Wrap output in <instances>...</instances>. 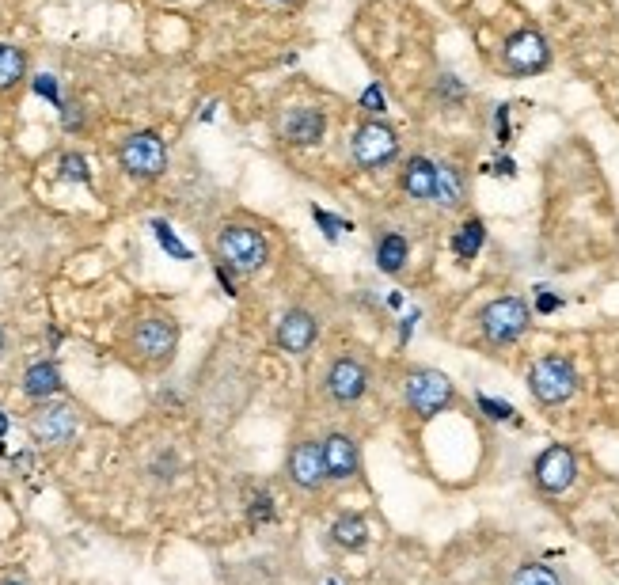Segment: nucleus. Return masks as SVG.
<instances>
[{"label": "nucleus", "instance_id": "b1692460", "mask_svg": "<svg viewBox=\"0 0 619 585\" xmlns=\"http://www.w3.org/2000/svg\"><path fill=\"white\" fill-rule=\"evenodd\" d=\"M57 168H61V179H69V183H84V187L92 183V171H88V160H84L80 152H65Z\"/></svg>", "mask_w": 619, "mask_h": 585}, {"label": "nucleus", "instance_id": "cd10ccee", "mask_svg": "<svg viewBox=\"0 0 619 585\" xmlns=\"http://www.w3.org/2000/svg\"><path fill=\"white\" fill-rule=\"evenodd\" d=\"M312 217H316V225L323 228V232H327V240H338V232H342V221H338V217H331V213H327V209H312Z\"/></svg>", "mask_w": 619, "mask_h": 585}, {"label": "nucleus", "instance_id": "393cba45", "mask_svg": "<svg viewBox=\"0 0 619 585\" xmlns=\"http://www.w3.org/2000/svg\"><path fill=\"white\" fill-rule=\"evenodd\" d=\"M437 95H441L445 103H464V99H468V88L460 84V76L441 73L437 76Z\"/></svg>", "mask_w": 619, "mask_h": 585}, {"label": "nucleus", "instance_id": "f8f14e48", "mask_svg": "<svg viewBox=\"0 0 619 585\" xmlns=\"http://www.w3.org/2000/svg\"><path fill=\"white\" fill-rule=\"evenodd\" d=\"M532 475H536V487L547 494H563L574 479H578V456L570 445H547L544 453L536 456L532 464Z\"/></svg>", "mask_w": 619, "mask_h": 585}, {"label": "nucleus", "instance_id": "c9c22d12", "mask_svg": "<svg viewBox=\"0 0 619 585\" xmlns=\"http://www.w3.org/2000/svg\"><path fill=\"white\" fill-rule=\"evenodd\" d=\"M270 4H297V0H270Z\"/></svg>", "mask_w": 619, "mask_h": 585}, {"label": "nucleus", "instance_id": "6ab92c4d", "mask_svg": "<svg viewBox=\"0 0 619 585\" xmlns=\"http://www.w3.org/2000/svg\"><path fill=\"white\" fill-rule=\"evenodd\" d=\"M331 540L342 551H365L369 548V525L361 513H342L335 525H331Z\"/></svg>", "mask_w": 619, "mask_h": 585}, {"label": "nucleus", "instance_id": "f03ea898", "mask_svg": "<svg viewBox=\"0 0 619 585\" xmlns=\"http://www.w3.org/2000/svg\"><path fill=\"white\" fill-rule=\"evenodd\" d=\"M130 358L145 369H164L171 365L175 350H179V323L171 316H145V320L133 323L130 339Z\"/></svg>", "mask_w": 619, "mask_h": 585}, {"label": "nucleus", "instance_id": "4468645a", "mask_svg": "<svg viewBox=\"0 0 619 585\" xmlns=\"http://www.w3.org/2000/svg\"><path fill=\"white\" fill-rule=\"evenodd\" d=\"M274 335H278V346H282L285 354H308L319 335V323L308 308H289L282 320H278Z\"/></svg>", "mask_w": 619, "mask_h": 585}, {"label": "nucleus", "instance_id": "4be33fe9", "mask_svg": "<svg viewBox=\"0 0 619 585\" xmlns=\"http://www.w3.org/2000/svg\"><path fill=\"white\" fill-rule=\"evenodd\" d=\"M23 76H27V50L0 42V92H12Z\"/></svg>", "mask_w": 619, "mask_h": 585}, {"label": "nucleus", "instance_id": "7ed1b4c3", "mask_svg": "<svg viewBox=\"0 0 619 585\" xmlns=\"http://www.w3.org/2000/svg\"><path fill=\"white\" fill-rule=\"evenodd\" d=\"M528 392L536 403L544 407H559L566 399L578 392V369L574 361L563 358V354H547V358L532 361L528 369Z\"/></svg>", "mask_w": 619, "mask_h": 585}, {"label": "nucleus", "instance_id": "f3484780", "mask_svg": "<svg viewBox=\"0 0 619 585\" xmlns=\"http://www.w3.org/2000/svg\"><path fill=\"white\" fill-rule=\"evenodd\" d=\"M433 202L441 209H460L468 202V175L460 164H437V187H433Z\"/></svg>", "mask_w": 619, "mask_h": 585}, {"label": "nucleus", "instance_id": "39448f33", "mask_svg": "<svg viewBox=\"0 0 619 585\" xmlns=\"http://www.w3.org/2000/svg\"><path fill=\"white\" fill-rule=\"evenodd\" d=\"M403 396H407V407H411L414 415L430 422L445 407H452L456 388H452V380L441 369H411L407 380H403Z\"/></svg>", "mask_w": 619, "mask_h": 585}, {"label": "nucleus", "instance_id": "7c9ffc66", "mask_svg": "<svg viewBox=\"0 0 619 585\" xmlns=\"http://www.w3.org/2000/svg\"><path fill=\"white\" fill-rule=\"evenodd\" d=\"M563 308V297H555V293H547V289H540V297H536V312H559Z\"/></svg>", "mask_w": 619, "mask_h": 585}, {"label": "nucleus", "instance_id": "2eb2a0df", "mask_svg": "<svg viewBox=\"0 0 619 585\" xmlns=\"http://www.w3.org/2000/svg\"><path fill=\"white\" fill-rule=\"evenodd\" d=\"M323 460H327V475L335 483H346V479H354L361 472V449H357V441L350 434H338V430L323 437Z\"/></svg>", "mask_w": 619, "mask_h": 585}, {"label": "nucleus", "instance_id": "473e14b6", "mask_svg": "<svg viewBox=\"0 0 619 585\" xmlns=\"http://www.w3.org/2000/svg\"><path fill=\"white\" fill-rule=\"evenodd\" d=\"M498 141H509V107H498Z\"/></svg>", "mask_w": 619, "mask_h": 585}, {"label": "nucleus", "instance_id": "dca6fc26", "mask_svg": "<svg viewBox=\"0 0 619 585\" xmlns=\"http://www.w3.org/2000/svg\"><path fill=\"white\" fill-rule=\"evenodd\" d=\"M399 187L411 202H433V187H437V164L430 156H411L403 171H399Z\"/></svg>", "mask_w": 619, "mask_h": 585}, {"label": "nucleus", "instance_id": "9b49d317", "mask_svg": "<svg viewBox=\"0 0 619 585\" xmlns=\"http://www.w3.org/2000/svg\"><path fill=\"white\" fill-rule=\"evenodd\" d=\"M285 479L293 483V487H301V491H319L331 475H327V460H323V441H312V437H304L297 441L289 456H285Z\"/></svg>", "mask_w": 619, "mask_h": 585}, {"label": "nucleus", "instance_id": "bb28decb", "mask_svg": "<svg viewBox=\"0 0 619 585\" xmlns=\"http://www.w3.org/2000/svg\"><path fill=\"white\" fill-rule=\"evenodd\" d=\"M475 403H479V407H483V415L494 418V422H509V418H513V407H509V403H502V399H490V396H483V392H479V396H475Z\"/></svg>", "mask_w": 619, "mask_h": 585}, {"label": "nucleus", "instance_id": "0eeeda50", "mask_svg": "<svg viewBox=\"0 0 619 585\" xmlns=\"http://www.w3.org/2000/svg\"><path fill=\"white\" fill-rule=\"evenodd\" d=\"M27 430H31L35 445H42V449H65L80 434V415H76L69 403L46 399V403H38V411L31 415Z\"/></svg>", "mask_w": 619, "mask_h": 585}, {"label": "nucleus", "instance_id": "20e7f679", "mask_svg": "<svg viewBox=\"0 0 619 585\" xmlns=\"http://www.w3.org/2000/svg\"><path fill=\"white\" fill-rule=\"evenodd\" d=\"M532 327V308L521 297H498L479 312V331L490 346H513Z\"/></svg>", "mask_w": 619, "mask_h": 585}, {"label": "nucleus", "instance_id": "a878e982", "mask_svg": "<svg viewBox=\"0 0 619 585\" xmlns=\"http://www.w3.org/2000/svg\"><path fill=\"white\" fill-rule=\"evenodd\" d=\"M152 228H156V240H160V247H164V251H171L175 259H190V251L179 244V236H175V232H171L164 221H152Z\"/></svg>", "mask_w": 619, "mask_h": 585}, {"label": "nucleus", "instance_id": "5701e85b", "mask_svg": "<svg viewBox=\"0 0 619 585\" xmlns=\"http://www.w3.org/2000/svg\"><path fill=\"white\" fill-rule=\"evenodd\" d=\"M509 585H563V578L547 563H521L509 574Z\"/></svg>", "mask_w": 619, "mask_h": 585}, {"label": "nucleus", "instance_id": "ddd939ff", "mask_svg": "<svg viewBox=\"0 0 619 585\" xmlns=\"http://www.w3.org/2000/svg\"><path fill=\"white\" fill-rule=\"evenodd\" d=\"M327 133V114L316 107H293L282 118V141L285 145H297V149H312L323 141Z\"/></svg>", "mask_w": 619, "mask_h": 585}, {"label": "nucleus", "instance_id": "1a4fd4ad", "mask_svg": "<svg viewBox=\"0 0 619 585\" xmlns=\"http://www.w3.org/2000/svg\"><path fill=\"white\" fill-rule=\"evenodd\" d=\"M551 65V46L536 27H521L517 35L506 38L502 46V69L509 76H536Z\"/></svg>", "mask_w": 619, "mask_h": 585}, {"label": "nucleus", "instance_id": "412c9836", "mask_svg": "<svg viewBox=\"0 0 619 585\" xmlns=\"http://www.w3.org/2000/svg\"><path fill=\"white\" fill-rule=\"evenodd\" d=\"M483 244H487V225H483L479 217H468V221L460 225V232L452 236V251H456V259H464V263H471V259L483 251Z\"/></svg>", "mask_w": 619, "mask_h": 585}, {"label": "nucleus", "instance_id": "4c0bfd02", "mask_svg": "<svg viewBox=\"0 0 619 585\" xmlns=\"http://www.w3.org/2000/svg\"><path fill=\"white\" fill-rule=\"evenodd\" d=\"M8 585H23V582H8Z\"/></svg>", "mask_w": 619, "mask_h": 585}, {"label": "nucleus", "instance_id": "f257e3e1", "mask_svg": "<svg viewBox=\"0 0 619 585\" xmlns=\"http://www.w3.org/2000/svg\"><path fill=\"white\" fill-rule=\"evenodd\" d=\"M217 263L228 266L232 274H259L270 263V240L255 225H236L228 221L217 232Z\"/></svg>", "mask_w": 619, "mask_h": 585}, {"label": "nucleus", "instance_id": "aec40b11", "mask_svg": "<svg viewBox=\"0 0 619 585\" xmlns=\"http://www.w3.org/2000/svg\"><path fill=\"white\" fill-rule=\"evenodd\" d=\"M411 259V244L399 236V232H384L380 240H376V266L384 270V274H399L403 266Z\"/></svg>", "mask_w": 619, "mask_h": 585}, {"label": "nucleus", "instance_id": "c756f323", "mask_svg": "<svg viewBox=\"0 0 619 585\" xmlns=\"http://www.w3.org/2000/svg\"><path fill=\"white\" fill-rule=\"evenodd\" d=\"M361 107H365L369 114L384 111V92H380V84H369V88H365V95H361Z\"/></svg>", "mask_w": 619, "mask_h": 585}, {"label": "nucleus", "instance_id": "72a5a7b5", "mask_svg": "<svg viewBox=\"0 0 619 585\" xmlns=\"http://www.w3.org/2000/svg\"><path fill=\"white\" fill-rule=\"evenodd\" d=\"M494 175H506V179H509V175H517V164H513V160L506 156V160H498V164H494Z\"/></svg>", "mask_w": 619, "mask_h": 585}, {"label": "nucleus", "instance_id": "6e6552de", "mask_svg": "<svg viewBox=\"0 0 619 585\" xmlns=\"http://www.w3.org/2000/svg\"><path fill=\"white\" fill-rule=\"evenodd\" d=\"M350 156L361 171H376L399 156V133L388 122H361L350 137Z\"/></svg>", "mask_w": 619, "mask_h": 585}, {"label": "nucleus", "instance_id": "e433bc0d", "mask_svg": "<svg viewBox=\"0 0 619 585\" xmlns=\"http://www.w3.org/2000/svg\"><path fill=\"white\" fill-rule=\"evenodd\" d=\"M0 350H4V331H0Z\"/></svg>", "mask_w": 619, "mask_h": 585}, {"label": "nucleus", "instance_id": "2f4dec72", "mask_svg": "<svg viewBox=\"0 0 619 585\" xmlns=\"http://www.w3.org/2000/svg\"><path fill=\"white\" fill-rule=\"evenodd\" d=\"M61 126L65 130H80L84 126V114L76 111V107H69V103H61Z\"/></svg>", "mask_w": 619, "mask_h": 585}, {"label": "nucleus", "instance_id": "c85d7f7f", "mask_svg": "<svg viewBox=\"0 0 619 585\" xmlns=\"http://www.w3.org/2000/svg\"><path fill=\"white\" fill-rule=\"evenodd\" d=\"M35 92L42 95V99H50L54 107H61V92H57L54 76H35Z\"/></svg>", "mask_w": 619, "mask_h": 585}, {"label": "nucleus", "instance_id": "423d86ee", "mask_svg": "<svg viewBox=\"0 0 619 585\" xmlns=\"http://www.w3.org/2000/svg\"><path fill=\"white\" fill-rule=\"evenodd\" d=\"M118 164H122V171H126L130 179H141V183L160 179V175L168 171V145L160 141V133H152V130L130 133V137L118 145Z\"/></svg>", "mask_w": 619, "mask_h": 585}, {"label": "nucleus", "instance_id": "9d476101", "mask_svg": "<svg viewBox=\"0 0 619 585\" xmlns=\"http://www.w3.org/2000/svg\"><path fill=\"white\" fill-rule=\"evenodd\" d=\"M327 396L335 399L338 407H354L365 399L369 392V384H373V373H369V365L354 354H342V358L331 361V369H327Z\"/></svg>", "mask_w": 619, "mask_h": 585}, {"label": "nucleus", "instance_id": "a211bd4d", "mask_svg": "<svg viewBox=\"0 0 619 585\" xmlns=\"http://www.w3.org/2000/svg\"><path fill=\"white\" fill-rule=\"evenodd\" d=\"M23 392L38 403H46V399H54L61 392V373H57L54 361H35V365H27V373H23Z\"/></svg>", "mask_w": 619, "mask_h": 585}, {"label": "nucleus", "instance_id": "f704fd0d", "mask_svg": "<svg viewBox=\"0 0 619 585\" xmlns=\"http://www.w3.org/2000/svg\"><path fill=\"white\" fill-rule=\"evenodd\" d=\"M8 434V415H4V411H0V437Z\"/></svg>", "mask_w": 619, "mask_h": 585}]
</instances>
